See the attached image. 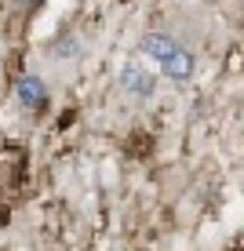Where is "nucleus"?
I'll list each match as a JSON object with an SVG mask.
<instances>
[{"label":"nucleus","mask_w":244,"mask_h":251,"mask_svg":"<svg viewBox=\"0 0 244 251\" xmlns=\"http://www.w3.org/2000/svg\"><path fill=\"white\" fill-rule=\"evenodd\" d=\"M175 48H179V44H175L171 37H164V33H146V37H142V51L153 58L157 66H161V62H164V58H168Z\"/></svg>","instance_id":"7ed1b4c3"},{"label":"nucleus","mask_w":244,"mask_h":251,"mask_svg":"<svg viewBox=\"0 0 244 251\" xmlns=\"http://www.w3.org/2000/svg\"><path fill=\"white\" fill-rule=\"evenodd\" d=\"M15 91H19V102H22V106H29V109L44 106V95H48L44 84H40V76H22Z\"/></svg>","instance_id":"20e7f679"},{"label":"nucleus","mask_w":244,"mask_h":251,"mask_svg":"<svg viewBox=\"0 0 244 251\" xmlns=\"http://www.w3.org/2000/svg\"><path fill=\"white\" fill-rule=\"evenodd\" d=\"M120 84H124L132 95H138V99H150V95L157 91V76L146 73L142 66H124V73H120Z\"/></svg>","instance_id":"f257e3e1"},{"label":"nucleus","mask_w":244,"mask_h":251,"mask_svg":"<svg viewBox=\"0 0 244 251\" xmlns=\"http://www.w3.org/2000/svg\"><path fill=\"white\" fill-rule=\"evenodd\" d=\"M40 4V0H26V7H37Z\"/></svg>","instance_id":"39448f33"},{"label":"nucleus","mask_w":244,"mask_h":251,"mask_svg":"<svg viewBox=\"0 0 244 251\" xmlns=\"http://www.w3.org/2000/svg\"><path fill=\"white\" fill-rule=\"evenodd\" d=\"M161 73H164V76H171V80H179V84H182V80H190V76H193V55H190V51L179 44V48L161 62Z\"/></svg>","instance_id":"f03ea898"}]
</instances>
